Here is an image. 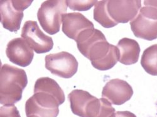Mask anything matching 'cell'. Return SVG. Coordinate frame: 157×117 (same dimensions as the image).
<instances>
[{
  "label": "cell",
  "instance_id": "1",
  "mask_svg": "<svg viewBox=\"0 0 157 117\" xmlns=\"http://www.w3.org/2000/svg\"><path fill=\"white\" fill-rule=\"evenodd\" d=\"M75 42L80 53L98 70H109L120 60L118 48L110 44L99 30H86L78 37Z\"/></svg>",
  "mask_w": 157,
  "mask_h": 117
},
{
  "label": "cell",
  "instance_id": "2",
  "mask_svg": "<svg viewBox=\"0 0 157 117\" xmlns=\"http://www.w3.org/2000/svg\"><path fill=\"white\" fill-rule=\"evenodd\" d=\"M27 83V76L23 69L7 64L3 65L0 73L1 105H12L20 101Z\"/></svg>",
  "mask_w": 157,
  "mask_h": 117
},
{
  "label": "cell",
  "instance_id": "3",
  "mask_svg": "<svg viewBox=\"0 0 157 117\" xmlns=\"http://www.w3.org/2000/svg\"><path fill=\"white\" fill-rule=\"evenodd\" d=\"M67 7L66 1L48 0L43 2L38 10L37 18L44 30L50 35L58 33Z\"/></svg>",
  "mask_w": 157,
  "mask_h": 117
},
{
  "label": "cell",
  "instance_id": "4",
  "mask_svg": "<svg viewBox=\"0 0 157 117\" xmlns=\"http://www.w3.org/2000/svg\"><path fill=\"white\" fill-rule=\"evenodd\" d=\"M62 104L54 95L44 91H34L25 103L27 117H57Z\"/></svg>",
  "mask_w": 157,
  "mask_h": 117
},
{
  "label": "cell",
  "instance_id": "5",
  "mask_svg": "<svg viewBox=\"0 0 157 117\" xmlns=\"http://www.w3.org/2000/svg\"><path fill=\"white\" fill-rule=\"evenodd\" d=\"M33 1H10L0 2L1 23L3 28L11 32H17L20 29L23 18V11L29 8Z\"/></svg>",
  "mask_w": 157,
  "mask_h": 117
},
{
  "label": "cell",
  "instance_id": "6",
  "mask_svg": "<svg viewBox=\"0 0 157 117\" xmlns=\"http://www.w3.org/2000/svg\"><path fill=\"white\" fill-rule=\"evenodd\" d=\"M68 98L74 114L80 117H97L101 107L99 99L81 89L72 91Z\"/></svg>",
  "mask_w": 157,
  "mask_h": 117
},
{
  "label": "cell",
  "instance_id": "7",
  "mask_svg": "<svg viewBox=\"0 0 157 117\" xmlns=\"http://www.w3.org/2000/svg\"><path fill=\"white\" fill-rule=\"evenodd\" d=\"M45 68L52 74L62 78L72 77L77 71L78 62L67 52H60L45 56Z\"/></svg>",
  "mask_w": 157,
  "mask_h": 117
},
{
  "label": "cell",
  "instance_id": "8",
  "mask_svg": "<svg viewBox=\"0 0 157 117\" xmlns=\"http://www.w3.org/2000/svg\"><path fill=\"white\" fill-rule=\"evenodd\" d=\"M21 36L37 54L46 53L53 49L52 37L43 33L35 21L29 20L24 23Z\"/></svg>",
  "mask_w": 157,
  "mask_h": 117
},
{
  "label": "cell",
  "instance_id": "9",
  "mask_svg": "<svg viewBox=\"0 0 157 117\" xmlns=\"http://www.w3.org/2000/svg\"><path fill=\"white\" fill-rule=\"evenodd\" d=\"M141 1H107V11L111 18L117 24L133 20L141 8Z\"/></svg>",
  "mask_w": 157,
  "mask_h": 117
},
{
  "label": "cell",
  "instance_id": "10",
  "mask_svg": "<svg viewBox=\"0 0 157 117\" xmlns=\"http://www.w3.org/2000/svg\"><path fill=\"white\" fill-rule=\"evenodd\" d=\"M133 90L126 81L113 79L109 81L102 89V96L107 99L111 104L121 105L131 99Z\"/></svg>",
  "mask_w": 157,
  "mask_h": 117
},
{
  "label": "cell",
  "instance_id": "11",
  "mask_svg": "<svg viewBox=\"0 0 157 117\" xmlns=\"http://www.w3.org/2000/svg\"><path fill=\"white\" fill-rule=\"evenodd\" d=\"M6 54L12 63L21 67L29 66L34 57L33 49L23 38L10 41L6 46Z\"/></svg>",
  "mask_w": 157,
  "mask_h": 117
},
{
  "label": "cell",
  "instance_id": "12",
  "mask_svg": "<svg viewBox=\"0 0 157 117\" xmlns=\"http://www.w3.org/2000/svg\"><path fill=\"white\" fill-rule=\"evenodd\" d=\"M94 28L92 21L78 12L69 13L63 16L62 32L67 37L75 41L82 32Z\"/></svg>",
  "mask_w": 157,
  "mask_h": 117
},
{
  "label": "cell",
  "instance_id": "13",
  "mask_svg": "<svg viewBox=\"0 0 157 117\" xmlns=\"http://www.w3.org/2000/svg\"><path fill=\"white\" fill-rule=\"evenodd\" d=\"M132 30L135 37L151 41L157 38V19L146 16L139 12L130 21Z\"/></svg>",
  "mask_w": 157,
  "mask_h": 117
},
{
  "label": "cell",
  "instance_id": "14",
  "mask_svg": "<svg viewBox=\"0 0 157 117\" xmlns=\"http://www.w3.org/2000/svg\"><path fill=\"white\" fill-rule=\"evenodd\" d=\"M120 50V62L124 65H132L139 59L140 47L139 44L133 39L123 38L117 45Z\"/></svg>",
  "mask_w": 157,
  "mask_h": 117
},
{
  "label": "cell",
  "instance_id": "15",
  "mask_svg": "<svg viewBox=\"0 0 157 117\" xmlns=\"http://www.w3.org/2000/svg\"><path fill=\"white\" fill-rule=\"evenodd\" d=\"M34 91H44L56 96L63 104L65 101V95L62 88L53 79L48 77L38 78L34 86Z\"/></svg>",
  "mask_w": 157,
  "mask_h": 117
},
{
  "label": "cell",
  "instance_id": "16",
  "mask_svg": "<svg viewBox=\"0 0 157 117\" xmlns=\"http://www.w3.org/2000/svg\"><path fill=\"white\" fill-rule=\"evenodd\" d=\"M141 65L147 73L157 76V44H154L144 50Z\"/></svg>",
  "mask_w": 157,
  "mask_h": 117
},
{
  "label": "cell",
  "instance_id": "17",
  "mask_svg": "<svg viewBox=\"0 0 157 117\" xmlns=\"http://www.w3.org/2000/svg\"><path fill=\"white\" fill-rule=\"evenodd\" d=\"M107 1H98L94 6V19L104 28H112L117 25L109 17L107 11Z\"/></svg>",
  "mask_w": 157,
  "mask_h": 117
},
{
  "label": "cell",
  "instance_id": "18",
  "mask_svg": "<svg viewBox=\"0 0 157 117\" xmlns=\"http://www.w3.org/2000/svg\"><path fill=\"white\" fill-rule=\"evenodd\" d=\"M98 1H66L69 8L74 11H87L90 9Z\"/></svg>",
  "mask_w": 157,
  "mask_h": 117
},
{
  "label": "cell",
  "instance_id": "19",
  "mask_svg": "<svg viewBox=\"0 0 157 117\" xmlns=\"http://www.w3.org/2000/svg\"><path fill=\"white\" fill-rule=\"evenodd\" d=\"M101 107L97 117H115L116 111L111 103L106 98H100Z\"/></svg>",
  "mask_w": 157,
  "mask_h": 117
},
{
  "label": "cell",
  "instance_id": "20",
  "mask_svg": "<svg viewBox=\"0 0 157 117\" xmlns=\"http://www.w3.org/2000/svg\"><path fill=\"white\" fill-rule=\"evenodd\" d=\"M144 6L139 12L146 16L157 19V1H144Z\"/></svg>",
  "mask_w": 157,
  "mask_h": 117
},
{
  "label": "cell",
  "instance_id": "21",
  "mask_svg": "<svg viewBox=\"0 0 157 117\" xmlns=\"http://www.w3.org/2000/svg\"><path fill=\"white\" fill-rule=\"evenodd\" d=\"M0 117H21L17 108L14 105H3L0 108Z\"/></svg>",
  "mask_w": 157,
  "mask_h": 117
},
{
  "label": "cell",
  "instance_id": "22",
  "mask_svg": "<svg viewBox=\"0 0 157 117\" xmlns=\"http://www.w3.org/2000/svg\"><path fill=\"white\" fill-rule=\"evenodd\" d=\"M115 117H136V116L130 111H124L116 112Z\"/></svg>",
  "mask_w": 157,
  "mask_h": 117
}]
</instances>
